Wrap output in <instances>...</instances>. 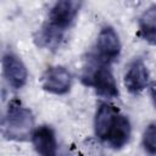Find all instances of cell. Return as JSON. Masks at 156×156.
<instances>
[{
    "mask_svg": "<svg viewBox=\"0 0 156 156\" xmlns=\"http://www.w3.org/2000/svg\"><path fill=\"white\" fill-rule=\"evenodd\" d=\"M34 130V116L32 111L23 106L18 99H12L1 121L2 136L7 140L24 141L29 138L32 139Z\"/></svg>",
    "mask_w": 156,
    "mask_h": 156,
    "instance_id": "obj_1",
    "label": "cell"
},
{
    "mask_svg": "<svg viewBox=\"0 0 156 156\" xmlns=\"http://www.w3.org/2000/svg\"><path fill=\"white\" fill-rule=\"evenodd\" d=\"M83 82L87 85L94 88L96 94L102 98H118L119 91L117 82L112 71L108 68V65L98 62V65H95L94 68L88 72V74L83 76Z\"/></svg>",
    "mask_w": 156,
    "mask_h": 156,
    "instance_id": "obj_2",
    "label": "cell"
},
{
    "mask_svg": "<svg viewBox=\"0 0 156 156\" xmlns=\"http://www.w3.org/2000/svg\"><path fill=\"white\" fill-rule=\"evenodd\" d=\"M121 49L122 44L119 40V35L115 30V28L111 26L102 27L98 34L95 44L96 61L108 65L119 56Z\"/></svg>",
    "mask_w": 156,
    "mask_h": 156,
    "instance_id": "obj_3",
    "label": "cell"
},
{
    "mask_svg": "<svg viewBox=\"0 0 156 156\" xmlns=\"http://www.w3.org/2000/svg\"><path fill=\"white\" fill-rule=\"evenodd\" d=\"M80 7L82 2L77 0L56 1L49 10L46 22L65 32L76 20Z\"/></svg>",
    "mask_w": 156,
    "mask_h": 156,
    "instance_id": "obj_4",
    "label": "cell"
},
{
    "mask_svg": "<svg viewBox=\"0 0 156 156\" xmlns=\"http://www.w3.org/2000/svg\"><path fill=\"white\" fill-rule=\"evenodd\" d=\"M72 85V74L63 66H51L41 76V88L55 95L67 94Z\"/></svg>",
    "mask_w": 156,
    "mask_h": 156,
    "instance_id": "obj_5",
    "label": "cell"
},
{
    "mask_svg": "<svg viewBox=\"0 0 156 156\" xmlns=\"http://www.w3.org/2000/svg\"><path fill=\"white\" fill-rule=\"evenodd\" d=\"M2 74L7 84L13 89H21L28 79V71L24 62L13 52H7L4 55Z\"/></svg>",
    "mask_w": 156,
    "mask_h": 156,
    "instance_id": "obj_6",
    "label": "cell"
},
{
    "mask_svg": "<svg viewBox=\"0 0 156 156\" xmlns=\"http://www.w3.org/2000/svg\"><path fill=\"white\" fill-rule=\"evenodd\" d=\"M32 143L39 156H57L58 144L55 130L50 126H39L32 135Z\"/></svg>",
    "mask_w": 156,
    "mask_h": 156,
    "instance_id": "obj_7",
    "label": "cell"
},
{
    "mask_svg": "<svg viewBox=\"0 0 156 156\" xmlns=\"http://www.w3.org/2000/svg\"><path fill=\"white\" fill-rule=\"evenodd\" d=\"M149 69L143 60H134L129 63L124 74V85L132 94L143 91L149 85Z\"/></svg>",
    "mask_w": 156,
    "mask_h": 156,
    "instance_id": "obj_8",
    "label": "cell"
},
{
    "mask_svg": "<svg viewBox=\"0 0 156 156\" xmlns=\"http://www.w3.org/2000/svg\"><path fill=\"white\" fill-rule=\"evenodd\" d=\"M118 113L119 111L108 102H101L99 105L94 118V130H95V135L100 140L106 141L108 132Z\"/></svg>",
    "mask_w": 156,
    "mask_h": 156,
    "instance_id": "obj_9",
    "label": "cell"
},
{
    "mask_svg": "<svg viewBox=\"0 0 156 156\" xmlns=\"http://www.w3.org/2000/svg\"><path fill=\"white\" fill-rule=\"evenodd\" d=\"M132 134V127L128 117L122 115L121 112L116 116L115 122L108 132L106 143L112 147V149H122L130 139Z\"/></svg>",
    "mask_w": 156,
    "mask_h": 156,
    "instance_id": "obj_10",
    "label": "cell"
},
{
    "mask_svg": "<svg viewBox=\"0 0 156 156\" xmlns=\"http://www.w3.org/2000/svg\"><path fill=\"white\" fill-rule=\"evenodd\" d=\"M63 33H65L63 30H61L46 22L39 29V32L35 34L34 40L38 46L54 51L60 46V43L63 38Z\"/></svg>",
    "mask_w": 156,
    "mask_h": 156,
    "instance_id": "obj_11",
    "label": "cell"
},
{
    "mask_svg": "<svg viewBox=\"0 0 156 156\" xmlns=\"http://www.w3.org/2000/svg\"><path fill=\"white\" fill-rule=\"evenodd\" d=\"M141 37L150 44H156V4L149 6L138 21Z\"/></svg>",
    "mask_w": 156,
    "mask_h": 156,
    "instance_id": "obj_12",
    "label": "cell"
},
{
    "mask_svg": "<svg viewBox=\"0 0 156 156\" xmlns=\"http://www.w3.org/2000/svg\"><path fill=\"white\" fill-rule=\"evenodd\" d=\"M143 147L149 155H156V124H149L143 133Z\"/></svg>",
    "mask_w": 156,
    "mask_h": 156,
    "instance_id": "obj_13",
    "label": "cell"
},
{
    "mask_svg": "<svg viewBox=\"0 0 156 156\" xmlns=\"http://www.w3.org/2000/svg\"><path fill=\"white\" fill-rule=\"evenodd\" d=\"M149 91H150V96H151V100L154 102V106L156 108V82H152L149 85Z\"/></svg>",
    "mask_w": 156,
    "mask_h": 156,
    "instance_id": "obj_14",
    "label": "cell"
}]
</instances>
